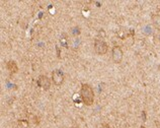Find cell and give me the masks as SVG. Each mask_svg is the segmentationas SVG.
<instances>
[{
  "instance_id": "obj_10",
  "label": "cell",
  "mask_w": 160,
  "mask_h": 128,
  "mask_svg": "<svg viewBox=\"0 0 160 128\" xmlns=\"http://www.w3.org/2000/svg\"><path fill=\"white\" fill-rule=\"evenodd\" d=\"M159 39H160V35H159Z\"/></svg>"
},
{
  "instance_id": "obj_6",
  "label": "cell",
  "mask_w": 160,
  "mask_h": 128,
  "mask_svg": "<svg viewBox=\"0 0 160 128\" xmlns=\"http://www.w3.org/2000/svg\"><path fill=\"white\" fill-rule=\"evenodd\" d=\"M6 69L9 71L10 73L13 74V73H16V72L18 71V64H16L15 61L10 60L6 63Z\"/></svg>"
},
{
  "instance_id": "obj_1",
  "label": "cell",
  "mask_w": 160,
  "mask_h": 128,
  "mask_svg": "<svg viewBox=\"0 0 160 128\" xmlns=\"http://www.w3.org/2000/svg\"><path fill=\"white\" fill-rule=\"evenodd\" d=\"M80 97L83 102L84 105L91 106L94 102V93L93 88H92L89 84L83 83L80 88Z\"/></svg>"
},
{
  "instance_id": "obj_4",
  "label": "cell",
  "mask_w": 160,
  "mask_h": 128,
  "mask_svg": "<svg viewBox=\"0 0 160 128\" xmlns=\"http://www.w3.org/2000/svg\"><path fill=\"white\" fill-rule=\"evenodd\" d=\"M64 73L60 70V69H56L52 72V80L55 85H61L63 83H64Z\"/></svg>"
},
{
  "instance_id": "obj_3",
  "label": "cell",
  "mask_w": 160,
  "mask_h": 128,
  "mask_svg": "<svg viewBox=\"0 0 160 128\" xmlns=\"http://www.w3.org/2000/svg\"><path fill=\"white\" fill-rule=\"evenodd\" d=\"M123 56H124V53H123V50L120 46H113V48L112 50V61L119 64L122 62L123 60Z\"/></svg>"
},
{
  "instance_id": "obj_5",
  "label": "cell",
  "mask_w": 160,
  "mask_h": 128,
  "mask_svg": "<svg viewBox=\"0 0 160 128\" xmlns=\"http://www.w3.org/2000/svg\"><path fill=\"white\" fill-rule=\"evenodd\" d=\"M38 85H39L41 88L45 89V91H48V89L51 88V80H50V78L47 75L42 74L39 76V78H38Z\"/></svg>"
},
{
  "instance_id": "obj_2",
  "label": "cell",
  "mask_w": 160,
  "mask_h": 128,
  "mask_svg": "<svg viewBox=\"0 0 160 128\" xmlns=\"http://www.w3.org/2000/svg\"><path fill=\"white\" fill-rule=\"evenodd\" d=\"M108 44L102 40H95L94 42V51L96 54L98 55H104L108 53Z\"/></svg>"
},
{
  "instance_id": "obj_8",
  "label": "cell",
  "mask_w": 160,
  "mask_h": 128,
  "mask_svg": "<svg viewBox=\"0 0 160 128\" xmlns=\"http://www.w3.org/2000/svg\"><path fill=\"white\" fill-rule=\"evenodd\" d=\"M145 29H147V31H145V33L147 34V35H149V34H151V32H152V31H151V28L149 27V25H148V27H146Z\"/></svg>"
},
{
  "instance_id": "obj_9",
  "label": "cell",
  "mask_w": 160,
  "mask_h": 128,
  "mask_svg": "<svg viewBox=\"0 0 160 128\" xmlns=\"http://www.w3.org/2000/svg\"><path fill=\"white\" fill-rule=\"evenodd\" d=\"M100 128H112V127L109 126L108 124H106V123H103V124H102V126H100Z\"/></svg>"
},
{
  "instance_id": "obj_7",
  "label": "cell",
  "mask_w": 160,
  "mask_h": 128,
  "mask_svg": "<svg viewBox=\"0 0 160 128\" xmlns=\"http://www.w3.org/2000/svg\"><path fill=\"white\" fill-rule=\"evenodd\" d=\"M152 24L155 27V29H157L158 31H160V15L155 14L152 16Z\"/></svg>"
}]
</instances>
